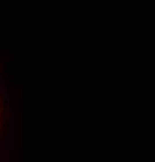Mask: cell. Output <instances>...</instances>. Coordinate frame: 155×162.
<instances>
[{
  "label": "cell",
  "mask_w": 155,
  "mask_h": 162,
  "mask_svg": "<svg viewBox=\"0 0 155 162\" xmlns=\"http://www.w3.org/2000/svg\"><path fill=\"white\" fill-rule=\"evenodd\" d=\"M0 115H2V114H0Z\"/></svg>",
  "instance_id": "6da1fadb"
}]
</instances>
